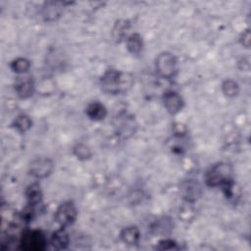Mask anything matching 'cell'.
I'll return each mask as SVG.
<instances>
[{"label":"cell","mask_w":251,"mask_h":251,"mask_svg":"<svg viewBox=\"0 0 251 251\" xmlns=\"http://www.w3.org/2000/svg\"><path fill=\"white\" fill-rule=\"evenodd\" d=\"M133 81V76L128 73L108 70L100 78V86L105 93L117 95L128 91L131 88Z\"/></svg>","instance_id":"cell-1"},{"label":"cell","mask_w":251,"mask_h":251,"mask_svg":"<svg viewBox=\"0 0 251 251\" xmlns=\"http://www.w3.org/2000/svg\"><path fill=\"white\" fill-rule=\"evenodd\" d=\"M205 181L211 187H224L232 181V168L229 164L221 162L215 164L207 172Z\"/></svg>","instance_id":"cell-2"},{"label":"cell","mask_w":251,"mask_h":251,"mask_svg":"<svg viewBox=\"0 0 251 251\" xmlns=\"http://www.w3.org/2000/svg\"><path fill=\"white\" fill-rule=\"evenodd\" d=\"M19 245L25 251H42L46 248L47 240L41 230L26 229L21 234Z\"/></svg>","instance_id":"cell-3"},{"label":"cell","mask_w":251,"mask_h":251,"mask_svg":"<svg viewBox=\"0 0 251 251\" xmlns=\"http://www.w3.org/2000/svg\"><path fill=\"white\" fill-rule=\"evenodd\" d=\"M158 75L164 78H172L177 70V59L171 52H162L158 55L155 62Z\"/></svg>","instance_id":"cell-4"},{"label":"cell","mask_w":251,"mask_h":251,"mask_svg":"<svg viewBox=\"0 0 251 251\" xmlns=\"http://www.w3.org/2000/svg\"><path fill=\"white\" fill-rule=\"evenodd\" d=\"M115 129L118 135L123 138H128L132 136L137 128V124L133 116L127 113H122L115 119Z\"/></svg>","instance_id":"cell-5"},{"label":"cell","mask_w":251,"mask_h":251,"mask_svg":"<svg viewBox=\"0 0 251 251\" xmlns=\"http://www.w3.org/2000/svg\"><path fill=\"white\" fill-rule=\"evenodd\" d=\"M76 207L71 201L61 203L55 212V220L61 227H66L73 225L76 219Z\"/></svg>","instance_id":"cell-6"},{"label":"cell","mask_w":251,"mask_h":251,"mask_svg":"<svg viewBox=\"0 0 251 251\" xmlns=\"http://www.w3.org/2000/svg\"><path fill=\"white\" fill-rule=\"evenodd\" d=\"M54 170V163L49 158H37L29 165V175L37 179L49 176Z\"/></svg>","instance_id":"cell-7"},{"label":"cell","mask_w":251,"mask_h":251,"mask_svg":"<svg viewBox=\"0 0 251 251\" xmlns=\"http://www.w3.org/2000/svg\"><path fill=\"white\" fill-rule=\"evenodd\" d=\"M15 91L22 99H26L33 94L34 82L28 75H19L15 80Z\"/></svg>","instance_id":"cell-8"},{"label":"cell","mask_w":251,"mask_h":251,"mask_svg":"<svg viewBox=\"0 0 251 251\" xmlns=\"http://www.w3.org/2000/svg\"><path fill=\"white\" fill-rule=\"evenodd\" d=\"M179 191L182 199L188 203L196 201L202 193L201 185L193 179L183 181L179 186Z\"/></svg>","instance_id":"cell-9"},{"label":"cell","mask_w":251,"mask_h":251,"mask_svg":"<svg viewBox=\"0 0 251 251\" xmlns=\"http://www.w3.org/2000/svg\"><path fill=\"white\" fill-rule=\"evenodd\" d=\"M163 102L166 110L172 115L179 113L184 105L182 97L174 90H169L164 93Z\"/></svg>","instance_id":"cell-10"},{"label":"cell","mask_w":251,"mask_h":251,"mask_svg":"<svg viewBox=\"0 0 251 251\" xmlns=\"http://www.w3.org/2000/svg\"><path fill=\"white\" fill-rule=\"evenodd\" d=\"M62 3L60 2H47L41 9V16L46 22H53L57 20L62 14Z\"/></svg>","instance_id":"cell-11"},{"label":"cell","mask_w":251,"mask_h":251,"mask_svg":"<svg viewBox=\"0 0 251 251\" xmlns=\"http://www.w3.org/2000/svg\"><path fill=\"white\" fill-rule=\"evenodd\" d=\"M120 238L127 245H135L139 242L140 230L136 226H126L121 230Z\"/></svg>","instance_id":"cell-12"},{"label":"cell","mask_w":251,"mask_h":251,"mask_svg":"<svg viewBox=\"0 0 251 251\" xmlns=\"http://www.w3.org/2000/svg\"><path fill=\"white\" fill-rule=\"evenodd\" d=\"M50 243L55 249H58V250L66 249L70 244L69 234L63 227L60 229H57L52 233L50 237Z\"/></svg>","instance_id":"cell-13"},{"label":"cell","mask_w":251,"mask_h":251,"mask_svg":"<svg viewBox=\"0 0 251 251\" xmlns=\"http://www.w3.org/2000/svg\"><path fill=\"white\" fill-rule=\"evenodd\" d=\"M85 113H86V116L90 120L98 122V121H102L106 118L107 109L103 104H101L99 102H92L86 107Z\"/></svg>","instance_id":"cell-14"},{"label":"cell","mask_w":251,"mask_h":251,"mask_svg":"<svg viewBox=\"0 0 251 251\" xmlns=\"http://www.w3.org/2000/svg\"><path fill=\"white\" fill-rule=\"evenodd\" d=\"M25 195L27 204L29 205L36 206L42 201V191L39 184L37 183L29 184L25 191Z\"/></svg>","instance_id":"cell-15"},{"label":"cell","mask_w":251,"mask_h":251,"mask_svg":"<svg viewBox=\"0 0 251 251\" xmlns=\"http://www.w3.org/2000/svg\"><path fill=\"white\" fill-rule=\"evenodd\" d=\"M126 48L131 54H139L144 46L143 39L138 33H131L126 37Z\"/></svg>","instance_id":"cell-16"},{"label":"cell","mask_w":251,"mask_h":251,"mask_svg":"<svg viewBox=\"0 0 251 251\" xmlns=\"http://www.w3.org/2000/svg\"><path fill=\"white\" fill-rule=\"evenodd\" d=\"M11 70L18 74V75H24L26 74L30 68V62L26 58L19 57L11 62Z\"/></svg>","instance_id":"cell-17"},{"label":"cell","mask_w":251,"mask_h":251,"mask_svg":"<svg viewBox=\"0 0 251 251\" xmlns=\"http://www.w3.org/2000/svg\"><path fill=\"white\" fill-rule=\"evenodd\" d=\"M31 120L25 114H21L13 122V126L21 133H25L31 127Z\"/></svg>","instance_id":"cell-18"},{"label":"cell","mask_w":251,"mask_h":251,"mask_svg":"<svg viewBox=\"0 0 251 251\" xmlns=\"http://www.w3.org/2000/svg\"><path fill=\"white\" fill-rule=\"evenodd\" d=\"M222 91L226 97L232 98L239 93V85L233 79H226L222 83Z\"/></svg>","instance_id":"cell-19"},{"label":"cell","mask_w":251,"mask_h":251,"mask_svg":"<svg viewBox=\"0 0 251 251\" xmlns=\"http://www.w3.org/2000/svg\"><path fill=\"white\" fill-rule=\"evenodd\" d=\"M129 28V23L126 20H121L118 21L115 24V26L113 28V36L117 41L122 40L125 36L126 33L127 31V29Z\"/></svg>","instance_id":"cell-20"},{"label":"cell","mask_w":251,"mask_h":251,"mask_svg":"<svg viewBox=\"0 0 251 251\" xmlns=\"http://www.w3.org/2000/svg\"><path fill=\"white\" fill-rule=\"evenodd\" d=\"M74 154L79 160H87L91 157V151L85 144L79 143L74 147Z\"/></svg>","instance_id":"cell-21"},{"label":"cell","mask_w":251,"mask_h":251,"mask_svg":"<svg viewBox=\"0 0 251 251\" xmlns=\"http://www.w3.org/2000/svg\"><path fill=\"white\" fill-rule=\"evenodd\" d=\"M34 214H35V212H34V206L27 204V205L24 208V210H23V212H22V214H21V219H22L24 222L28 223V222L32 221V219H33V217H34Z\"/></svg>","instance_id":"cell-22"},{"label":"cell","mask_w":251,"mask_h":251,"mask_svg":"<svg viewBox=\"0 0 251 251\" xmlns=\"http://www.w3.org/2000/svg\"><path fill=\"white\" fill-rule=\"evenodd\" d=\"M158 249H162V250H171V249H177V243L173 240V239H163L159 241L158 244Z\"/></svg>","instance_id":"cell-23"},{"label":"cell","mask_w":251,"mask_h":251,"mask_svg":"<svg viewBox=\"0 0 251 251\" xmlns=\"http://www.w3.org/2000/svg\"><path fill=\"white\" fill-rule=\"evenodd\" d=\"M240 41L242 43V45L246 48L249 47L250 45V32H249V29L245 30V32L242 34L241 38H240Z\"/></svg>","instance_id":"cell-24"}]
</instances>
